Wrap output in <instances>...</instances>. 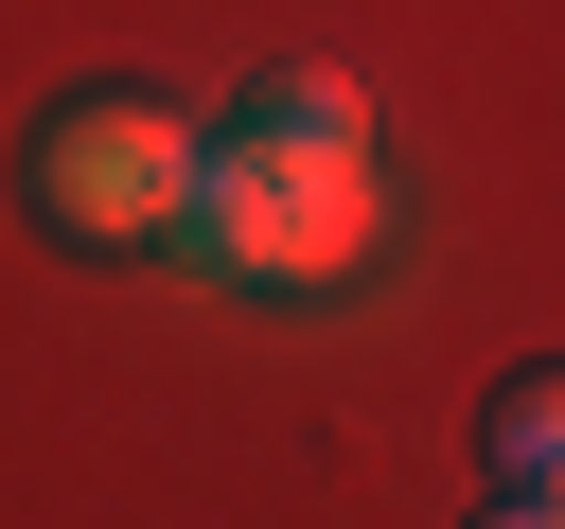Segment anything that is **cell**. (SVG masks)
I'll return each instance as SVG.
<instances>
[{
    "label": "cell",
    "mask_w": 565,
    "mask_h": 529,
    "mask_svg": "<svg viewBox=\"0 0 565 529\" xmlns=\"http://www.w3.org/2000/svg\"><path fill=\"white\" fill-rule=\"evenodd\" d=\"M371 229H388V194H371V106H353V71H247V106H230L212 159H194L177 247H194L212 282L300 300V282H353Z\"/></svg>",
    "instance_id": "6da1fadb"
},
{
    "label": "cell",
    "mask_w": 565,
    "mask_h": 529,
    "mask_svg": "<svg viewBox=\"0 0 565 529\" xmlns=\"http://www.w3.org/2000/svg\"><path fill=\"white\" fill-rule=\"evenodd\" d=\"M477 511L565 529V370H512V388L477 406Z\"/></svg>",
    "instance_id": "3957f363"
},
{
    "label": "cell",
    "mask_w": 565,
    "mask_h": 529,
    "mask_svg": "<svg viewBox=\"0 0 565 529\" xmlns=\"http://www.w3.org/2000/svg\"><path fill=\"white\" fill-rule=\"evenodd\" d=\"M194 123L159 106V88H71V106H35V141H18V212L53 229V247H159L177 212H194Z\"/></svg>",
    "instance_id": "7a4b0ae2"
}]
</instances>
